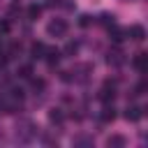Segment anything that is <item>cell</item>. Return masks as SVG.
I'll return each mask as SVG.
<instances>
[{
	"label": "cell",
	"instance_id": "3",
	"mask_svg": "<svg viewBox=\"0 0 148 148\" xmlns=\"http://www.w3.org/2000/svg\"><path fill=\"white\" fill-rule=\"evenodd\" d=\"M125 37H130L132 42H143L146 39V28L139 25V23H134V25L125 28Z\"/></svg>",
	"mask_w": 148,
	"mask_h": 148
},
{
	"label": "cell",
	"instance_id": "4",
	"mask_svg": "<svg viewBox=\"0 0 148 148\" xmlns=\"http://www.w3.org/2000/svg\"><path fill=\"white\" fill-rule=\"evenodd\" d=\"M132 67H134L139 74H146V72H148V53L139 51V53L134 56V60H132Z\"/></svg>",
	"mask_w": 148,
	"mask_h": 148
},
{
	"label": "cell",
	"instance_id": "23",
	"mask_svg": "<svg viewBox=\"0 0 148 148\" xmlns=\"http://www.w3.org/2000/svg\"><path fill=\"white\" fill-rule=\"evenodd\" d=\"M5 65H7V56L0 53V69H5Z\"/></svg>",
	"mask_w": 148,
	"mask_h": 148
},
{
	"label": "cell",
	"instance_id": "1",
	"mask_svg": "<svg viewBox=\"0 0 148 148\" xmlns=\"http://www.w3.org/2000/svg\"><path fill=\"white\" fill-rule=\"evenodd\" d=\"M67 30H69V23H67L65 18H53V21L46 23V32H49V37H65Z\"/></svg>",
	"mask_w": 148,
	"mask_h": 148
},
{
	"label": "cell",
	"instance_id": "21",
	"mask_svg": "<svg viewBox=\"0 0 148 148\" xmlns=\"http://www.w3.org/2000/svg\"><path fill=\"white\" fill-rule=\"evenodd\" d=\"M9 32V21H0V35H7Z\"/></svg>",
	"mask_w": 148,
	"mask_h": 148
},
{
	"label": "cell",
	"instance_id": "6",
	"mask_svg": "<svg viewBox=\"0 0 148 148\" xmlns=\"http://www.w3.org/2000/svg\"><path fill=\"white\" fill-rule=\"evenodd\" d=\"M125 118H127L130 123H139V120L143 118V109H141L139 104H132V106H127V111H125Z\"/></svg>",
	"mask_w": 148,
	"mask_h": 148
},
{
	"label": "cell",
	"instance_id": "18",
	"mask_svg": "<svg viewBox=\"0 0 148 148\" xmlns=\"http://www.w3.org/2000/svg\"><path fill=\"white\" fill-rule=\"evenodd\" d=\"M9 97H12L14 102H23V90H21V88H12V90H9Z\"/></svg>",
	"mask_w": 148,
	"mask_h": 148
},
{
	"label": "cell",
	"instance_id": "14",
	"mask_svg": "<svg viewBox=\"0 0 148 148\" xmlns=\"http://www.w3.org/2000/svg\"><path fill=\"white\" fill-rule=\"evenodd\" d=\"M39 14H42V5H30V7H28V18H30V21H37Z\"/></svg>",
	"mask_w": 148,
	"mask_h": 148
},
{
	"label": "cell",
	"instance_id": "19",
	"mask_svg": "<svg viewBox=\"0 0 148 148\" xmlns=\"http://www.w3.org/2000/svg\"><path fill=\"white\" fill-rule=\"evenodd\" d=\"M90 23H92V16H90V14H81V16H79V25H81V28H88Z\"/></svg>",
	"mask_w": 148,
	"mask_h": 148
},
{
	"label": "cell",
	"instance_id": "2",
	"mask_svg": "<svg viewBox=\"0 0 148 148\" xmlns=\"http://www.w3.org/2000/svg\"><path fill=\"white\" fill-rule=\"evenodd\" d=\"M97 97H99V102H104V104H109V102H113V97H116V81H104V86L99 88V92H97Z\"/></svg>",
	"mask_w": 148,
	"mask_h": 148
},
{
	"label": "cell",
	"instance_id": "17",
	"mask_svg": "<svg viewBox=\"0 0 148 148\" xmlns=\"http://www.w3.org/2000/svg\"><path fill=\"white\" fill-rule=\"evenodd\" d=\"M79 51V42H67V46H65V56H74Z\"/></svg>",
	"mask_w": 148,
	"mask_h": 148
},
{
	"label": "cell",
	"instance_id": "10",
	"mask_svg": "<svg viewBox=\"0 0 148 148\" xmlns=\"http://www.w3.org/2000/svg\"><path fill=\"white\" fill-rule=\"evenodd\" d=\"M109 35H111V42H113V44H120V42L125 39V30H123V28H118L116 23L109 28Z\"/></svg>",
	"mask_w": 148,
	"mask_h": 148
},
{
	"label": "cell",
	"instance_id": "12",
	"mask_svg": "<svg viewBox=\"0 0 148 148\" xmlns=\"http://www.w3.org/2000/svg\"><path fill=\"white\" fill-rule=\"evenodd\" d=\"M16 74H18V79L30 81V79H32V67H30V65H21V67L16 69Z\"/></svg>",
	"mask_w": 148,
	"mask_h": 148
},
{
	"label": "cell",
	"instance_id": "11",
	"mask_svg": "<svg viewBox=\"0 0 148 148\" xmlns=\"http://www.w3.org/2000/svg\"><path fill=\"white\" fill-rule=\"evenodd\" d=\"M44 51H46V46H44L42 42H32V44H30V56H32L35 60H37V58H42V56H44Z\"/></svg>",
	"mask_w": 148,
	"mask_h": 148
},
{
	"label": "cell",
	"instance_id": "7",
	"mask_svg": "<svg viewBox=\"0 0 148 148\" xmlns=\"http://www.w3.org/2000/svg\"><path fill=\"white\" fill-rule=\"evenodd\" d=\"M116 120V109L113 104H104V109L99 111V123H113Z\"/></svg>",
	"mask_w": 148,
	"mask_h": 148
},
{
	"label": "cell",
	"instance_id": "13",
	"mask_svg": "<svg viewBox=\"0 0 148 148\" xmlns=\"http://www.w3.org/2000/svg\"><path fill=\"white\" fill-rule=\"evenodd\" d=\"M49 120H51L53 125H62V120H65V116H62V111H60V109H53V111L49 113Z\"/></svg>",
	"mask_w": 148,
	"mask_h": 148
},
{
	"label": "cell",
	"instance_id": "5",
	"mask_svg": "<svg viewBox=\"0 0 148 148\" xmlns=\"http://www.w3.org/2000/svg\"><path fill=\"white\" fill-rule=\"evenodd\" d=\"M60 56H62V51H58L56 46H51V49H46V51H44V56H42V58L46 60V65H49V67H56V65H58V60H60Z\"/></svg>",
	"mask_w": 148,
	"mask_h": 148
},
{
	"label": "cell",
	"instance_id": "8",
	"mask_svg": "<svg viewBox=\"0 0 148 148\" xmlns=\"http://www.w3.org/2000/svg\"><path fill=\"white\" fill-rule=\"evenodd\" d=\"M106 62H109V65H116V67H118V65H123V62H125V58H123V51H120L118 46H116V49H111V51H109V58H106Z\"/></svg>",
	"mask_w": 148,
	"mask_h": 148
},
{
	"label": "cell",
	"instance_id": "20",
	"mask_svg": "<svg viewBox=\"0 0 148 148\" xmlns=\"http://www.w3.org/2000/svg\"><path fill=\"white\" fill-rule=\"evenodd\" d=\"M9 53H12V56H9V58H14V56H16V53H21V42H14V44H12V46H9Z\"/></svg>",
	"mask_w": 148,
	"mask_h": 148
},
{
	"label": "cell",
	"instance_id": "22",
	"mask_svg": "<svg viewBox=\"0 0 148 148\" xmlns=\"http://www.w3.org/2000/svg\"><path fill=\"white\" fill-rule=\"evenodd\" d=\"M74 143H81V146H90L92 141H90V139H86V136H79V139H76Z\"/></svg>",
	"mask_w": 148,
	"mask_h": 148
},
{
	"label": "cell",
	"instance_id": "15",
	"mask_svg": "<svg viewBox=\"0 0 148 148\" xmlns=\"http://www.w3.org/2000/svg\"><path fill=\"white\" fill-rule=\"evenodd\" d=\"M99 23H102V25H106V28H111V25L116 23V16H113V14H109V12H104V14L99 16Z\"/></svg>",
	"mask_w": 148,
	"mask_h": 148
},
{
	"label": "cell",
	"instance_id": "16",
	"mask_svg": "<svg viewBox=\"0 0 148 148\" xmlns=\"http://www.w3.org/2000/svg\"><path fill=\"white\" fill-rule=\"evenodd\" d=\"M30 83H32V90H35V92H42V90L46 88L44 79H35V76H32V79H30Z\"/></svg>",
	"mask_w": 148,
	"mask_h": 148
},
{
	"label": "cell",
	"instance_id": "9",
	"mask_svg": "<svg viewBox=\"0 0 148 148\" xmlns=\"http://www.w3.org/2000/svg\"><path fill=\"white\" fill-rule=\"evenodd\" d=\"M125 143H127V139H125L123 134H111V136L106 139V146H109V148H125Z\"/></svg>",
	"mask_w": 148,
	"mask_h": 148
}]
</instances>
